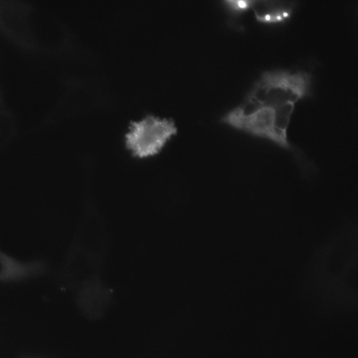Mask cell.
I'll list each match as a JSON object with an SVG mask.
<instances>
[{
  "mask_svg": "<svg viewBox=\"0 0 358 358\" xmlns=\"http://www.w3.org/2000/svg\"><path fill=\"white\" fill-rule=\"evenodd\" d=\"M311 83V76L302 70L266 71L242 101L220 121L292 152L303 170L310 164L303 152L291 143L287 131L295 105L310 94Z\"/></svg>",
  "mask_w": 358,
  "mask_h": 358,
  "instance_id": "6da1fadb",
  "label": "cell"
},
{
  "mask_svg": "<svg viewBox=\"0 0 358 358\" xmlns=\"http://www.w3.org/2000/svg\"><path fill=\"white\" fill-rule=\"evenodd\" d=\"M55 22L46 12L28 3L0 0V32L25 50H55Z\"/></svg>",
  "mask_w": 358,
  "mask_h": 358,
  "instance_id": "7a4b0ae2",
  "label": "cell"
},
{
  "mask_svg": "<svg viewBox=\"0 0 358 358\" xmlns=\"http://www.w3.org/2000/svg\"><path fill=\"white\" fill-rule=\"evenodd\" d=\"M176 131L171 120L149 115L131 123L125 143L133 155L149 157L157 154Z\"/></svg>",
  "mask_w": 358,
  "mask_h": 358,
  "instance_id": "3957f363",
  "label": "cell"
},
{
  "mask_svg": "<svg viewBox=\"0 0 358 358\" xmlns=\"http://www.w3.org/2000/svg\"><path fill=\"white\" fill-rule=\"evenodd\" d=\"M49 270L42 259L22 260L0 249V283L20 282L45 275Z\"/></svg>",
  "mask_w": 358,
  "mask_h": 358,
  "instance_id": "277c9868",
  "label": "cell"
},
{
  "mask_svg": "<svg viewBox=\"0 0 358 358\" xmlns=\"http://www.w3.org/2000/svg\"><path fill=\"white\" fill-rule=\"evenodd\" d=\"M295 8L296 1L275 0L251 1L250 6L257 21L266 24L284 22Z\"/></svg>",
  "mask_w": 358,
  "mask_h": 358,
  "instance_id": "5b68a950",
  "label": "cell"
},
{
  "mask_svg": "<svg viewBox=\"0 0 358 358\" xmlns=\"http://www.w3.org/2000/svg\"><path fill=\"white\" fill-rule=\"evenodd\" d=\"M110 298V291L97 280H89L79 289L78 302L87 314L99 315Z\"/></svg>",
  "mask_w": 358,
  "mask_h": 358,
  "instance_id": "8992f818",
  "label": "cell"
},
{
  "mask_svg": "<svg viewBox=\"0 0 358 358\" xmlns=\"http://www.w3.org/2000/svg\"><path fill=\"white\" fill-rule=\"evenodd\" d=\"M16 119L11 111L0 108V149L8 145L17 132Z\"/></svg>",
  "mask_w": 358,
  "mask_h": 358,
  "instance_id": "52a82bcc",
  "label": "cell"
},
{
  "mask_svg": "<svg viewBox=\"0 0 358 358\" xmlns=\"http://www.w3.org/2000/svg\"><path fill=\"white\" fill-rule=\"evenodd\" d=\"M250 2L248 0H228L224 3L231 15L238 16L250 9Z\"/></svg>",
  "mask_w": 358,
  "mask_h": 358,
  "instance_id": "ba28073f",
  "label": "cell"
},
{
  "mask_svg": "<svg viewBox=\"0 0 358 358\" xmlns=\"http://www.w3.org/2000/svg\"><path fill=\"white\" fill-rule=\"evenodd\" d=\"M3 88H2V79H1V71L0 66V108H3Z\"/></svg>",
  "mask_w": 358,
  "mask_h": 358,
  "instance_id": "9c48e42d",
  "label": "cell"
},
{
  "mask_svg": "<svg viewBox=\"0 0 358 358\" xmlns=\"http://www.w3.org/2000/svg\"><path fill=\"white\" fill-rule=\"evenodd\" d=\"M24 358H34V357H24Z\"/></svg>",
  "mask_w": 358,
  "mask_h": 358,
  "instance_id": "30bf717a",
  "label": "cell"
}]
</instances>
